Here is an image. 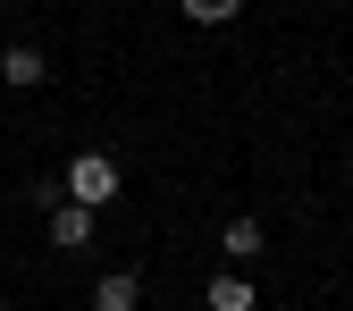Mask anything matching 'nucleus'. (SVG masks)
Segmentation results:
<instances>
[{
	"label": "nucleus",
	"instance_id": "39448f33",
	"mask_svg": "<svg viewBox=\"0 0 353 311\" xmlns=\"http://www.w3.org/2000/svg\"><path fill=\"white\" fill-rule=\"evenodd\" d=\"M0 76H9V84H17V93H34V84H42V76H51V68H42V51H34V42H17V51H9V59H0Z\"/></svg>",
	"mask_w": 353,
	"mask_h": 311
},
{
	"label": "nucleus",
	"instance_id": "7ed1b4c3",
	"mask_svg": "<svg viewBox=\"0 0 353 311\" xmlns=\"http://www.w3.org/2000/svg\"><path fill=\"white\" fill-rule=\"evenodd\" d=\"M51 244L59 252H84V244H93V202H59L51 210Z\"/></svg>",
	"mask_w": 353,
	"mask_h": 311
},
{
	"label": "nucleus",
	"instance_id": "f03ea898",
	"mask_svg": "<svg viewBox=\"0 0 353 311\" xmlns=\"http://www.w3.org/2000/svg\"><path fill=\"white\" fill-rule=\"evenodd\" d=\"M202 303H210V311H261V286H252L244 270H219V278L202 286Z\"/></svg>",
	"mask_w": 353,
	"mask_h": 311
},
{
	"label": "nucleus",
	"instance_id": "20e7f679",
	"mask_svg": "<svg viewBox=\"0 0 353 311\" xmlns=\"http://www.w3.org/2000/svg\"><path fill=\"white\" fill-rule=\"evenodd\" d=\"M135 303H143V278H135V270H110V278L93 286V311H135Z\"/></svg>",
	"mask_w": 353,
	"mask_h": 311
},
{
	"label": "nucleus",
	"instance_id": "f257e3e1",
	"mask_svg": "<svg viewBox=\"0 0 353 311\" xmlns=\"http://www.w3.org/2000/svg\"><path fill=\"white\" fill-rule=\"evenodd\" d=\"M68 202H93V210L118 202V160L110 152H76L68 160Z\"/></svg>",
	"mask_w": 353,
	"mask_h": 311
},
{
	"label": "nucleus",
	"instance_id": "0eeeda50",
	"mask_svg": "<svg viewBox=\"0 0 353 311\" xmlns=\"http://www.w3.org/2000/svg\"><path fill=\"white\" fill-rule=\"evenodd\" d=\"M176 9H185V17H194V26H228V17H236V9H244V0H176Z\"/></svg>",
	"mask_w": 353,
	"mask_h": 311
},
{
	"label": "nucleus",
	"instance_id": "423d86ee",
	"mask_svg": "<svg viewBox=\"0 0 353 311\" xmlns=\"http://www.w3.org/2000/svg\"><path fill=\"white\" fill-rule=\"evenodd\" d=\"M219 244H228V261H261V219H228V228H219Z\"/></svg>",
	"mask_w": 353,
	"mask_h": 311
}]
</instances>
